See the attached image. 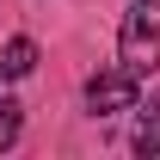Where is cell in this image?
Here are the masks:
<instances>
[{"mask_svg": "<svg viewBox=\"0 0 160 160\" xmlns=\"http://www.w3.org/2000/svg\"><path fill=\"white\" fill-rule=\"evenodd\" d=\"M31 68H37V43H31V37H12L6 49H0V74H6V80H25Z\"/></svg>", "mask_w": 160, "mask_h": 160, "instance_id": "cell-3", "label": "cell"}, {"mask_svg": "<svg viewBox=\"0 0 160 160\" xmlns=\"http://www.w3.org/2000/svg\"><path fill=\"white\" fill-rule=\"evenodd\" d=\"M136 92H142V80L129 74V68L92 74V80H86V111H92V117H117V111H136Z\"/></svg>", "mask_w": 160, "mask_h": 160, "instance_id": "cell-1", "label": "cell"}, {"mask_svg": "<svg viewBox=\"0 0 160 160\" xmlns=\"http://www.w3.org/2000/svg\"><path fill=\"white\" fill-rule=\"evenodd\" d=\"M12 142H19V105L0 99V148H12Z\"/></svg>", "mask_w": 160, "mask_h": 160, "instance_id": "cell-5", "label": "cell"}, {"mask_svg": "<svg viewBox=\"0 0 160 160\" xmlns=\"http://www.w3.org/2000/svg\"><path fill=\"white\" fill-rule=\"evenodd\" d=\"M117 62H123L136 80H142V74H154V68H160V31L123 19V31H117Z\"/></svg>", "mask_w": 160, "mask_h": 160, "instance_id": "cell-2", "label": "cell"}, {"mask_svg": "<svg viewBox=\"0 0 160 160\" xmlns=\"http://www.w3.org/2000/svg\"><path fill=\"white\" fill-rule=\"evenodd\" d=\"M136 154L160 160V105H148V117H142V129H136Z\"/></svg>", "mask_w": 160, "mask_h": 160, "instance_id": "cell-4", "label": "cell"}, {"mask_svg": "<svg viewBox=\"0 0 160 160\" xmlns=\"http://www.w3.org/2000/svg\"><path fill=\"white\" fill-rule=\"evenodd\" d=\"M123 19H129V25H148V31H160V0H136Z\"/></svg>", "mask_w": 160, "mask_h": 160, "instance_id": "cell-6", "label": "cell"}]
</instances>
